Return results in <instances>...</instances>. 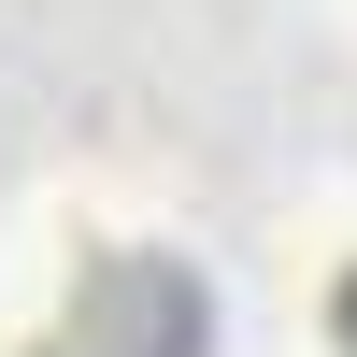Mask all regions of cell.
I'll return each instance as SVG.
<instances>
[{"label": "cell", "instance_id": "cell-1", "mask_svg": "<svg viewBox=\"0 0 357 357\" xmlns=\"http://www.w3.org/2000/svg\"><path fill=\"white\" fill-rule=\"evenodd\" d=\"M200 343H215V301L186 257H100L29 357H200Z\"/></svg>", "mask_w": 357, "mask_h": 357}, {"label": "cell", "instance_id": "cell-2", "mask_svg": "<svg viewBox=\"0 0 357 357\" xmlns=\"http://www.w3.org/2000/svg\"><path fill=\"white\" fill-rule=\"evenodd\" d=\"M343 357H357V272H343Z\"/></svg>", "mask_w": 357, "mask_h": 357}]
</instances>
